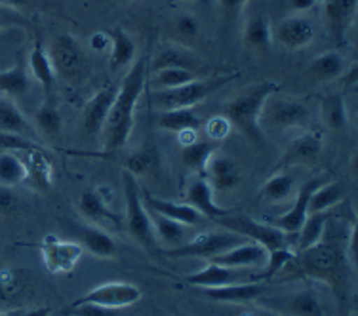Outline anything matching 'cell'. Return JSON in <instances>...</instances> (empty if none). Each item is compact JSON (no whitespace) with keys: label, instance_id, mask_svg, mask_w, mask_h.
Instances as JSON below:
<instances>
[{"label":"cell","instance_id":"db71d44e","mask_svg":"<svg viewBox=\"0 0 358 316\" xmlns=\"http://www.w3.org/2000/svg\"><path fill=\"white\" fill-rule=\"evenodd\" d=\"M318 0H288V6L296 12V14H305L313 8L317 6Z\"/></svg>","mask_w":358,"mask_h":316},{"label":"cell","instance_id":"ffe728a7","mask_svg":"<svg viewBox=\"0 0 358 316\" xmlns=\"http://www.w3.org/2000/svg\"><path fill=\"white\" fill-rule=\"evenodd\" d=\"M267 282H238L221 288H204L202 294L217 303H248L257 301L267 294Z\"/></svg>","mask_w":358,"mask_h":316},{"label":"cell","instance_id":"b9f144b4","mask_svg":"<svg viewBox=\"0 0 358 316\" xmlns=\"http://www.w3.org/2000/svg\"><path fill=\"white\" fill-rule=\"evenodd\" d=\"M27 178V168L23 158L14 151H2L0 152V187H12L21 185Z\"/></svg>","mask_w":358,"mask_h":316},{"label":"cell","instance_id":"1f68e13d","mask_svg":"<svg viewBox=\"0 0 358 316\" xmlns=\"http://www.w3.org/2000/svg\"><path fill=\"white\" fill-rule=\"evenodd\" d=\"M110 48H109V67L110 71H120L128 67L136 59L138 48L136 42L122 27H115L109 31Z\"/></svg>","mask_w":358,"mask_h":316},{"label":"cell","instance_id":"6f0895ef","mask_svg":"<svg viewBox=\"0 0 358 316\" xmlns=\"http://www.w3.org/2000/svg\"><path fill=\"white\" fill-rule=\"evenodd\" d=\"M248 316H284V315H278V313H275V310H268V309H257L255 313H252V315Z\"/></svg>","mask_w":358,"mask_h":316},{"label":"cell","instance_id":"74e56055","mask_svg":"<svg viewBox=\"0 0 358 316\" xmlns=\"http://www.w3.org/2000/svg\"><path fill=\"white\" fill-rule=\"evenodd\" d=\"M328 221H330V213H309L307 220L303 221L301 229L297 231V242H296V254L303 252L307 247L315 246L326 236V229H328Z\"/></svg>","mask_w":358,"mask_h":316},{"label":"cell","instance_id":"680465c9","mask_svg":"<svg viewBox=\"0 0 358 316\" xmlns=\"http://www.w3.org/2000/svg\"><path fill=\"white\" fill-rule=\"evenodd\" d=\"M117 4H122V6H126V4H131V2H136V0H115Z\"/></svg>","mask_w":358,"mask_h":316},{"label":"cell","instance_id":"8d00e7d4","mask_svg":"<svg viewBox=\"0 0 358 316\" xmlns=\"http://www.w3.org/2000/svg\"><path fill=\"white\" fill-rule=\"evenodd\" d=\"M215 151H217L215 141H199V139H194L191 143H185L181 147L179 157H181L183 166L189 168L191 172H194L196 175H204L208 160Z\"/></svg>","mask_w":358,"mask_h":316},{"label":"cell","instance_id":"3957f363","mask_svg":"<svg viewBox=\"0 0 358 316\" xmlns=\"http://www.w3.org/2000/svg\"><path fill=\"white\" fill-rule=\"evenodd\" d=\"M278 89H280V86L273 80L250 86L242 94L223 103V117L227 118L229 124L241 131L244 138L250 139L257 147H263L265 134H263L262 124H259L263 105Z\"/></svg>","mask_w":358,"mask_h":316},{"label":"cell","instance_id":"5bb4252c","mask_svg":"<svg viewBox=\"0 0 358 316\" xmlns=\"http://www.w3.org/2000/svg\"><path fill=\"white\" fill-rule=\"evenodd\" d=\"M315 36H317V29L313 25V21L301 14L284 17L273 29V41L292 52L307 48L310 42L315 41Z\"/></svg>","mask_w":358,"mask_h":316},{"label":"cell","instance_id":"4316f807","mask_svg":"<svg viewBox=\"0 0 358 316\" xmlns=\"http://www.w3.org/2000/svg\"><path fill=\"white\" fill-rule=\"evenodd\" d=\"M78 212L83 217L92 221V225L101 227V223H120L117 212H113L103 196V191H86L78 199Z\"/></svg>","mask_w":358,"mask_h":316},{"label":"cell","instance_id":"bcb514c9","mask_svg":"<svg viewBox=\"0 0 358 316\" xmlns=\"http://www.w3.org/2000/svg\"><path fill=\"white\" fill-rule=\"evenodd\" d=\"M41 145L33 141V139L23 138V136H15V134H4L0 131V152L2 151H14V152H25L31 149H38Z\"/></svg>","mask_w":358,"mask_h":316},{"label":"cell","instance_id":"4dcf8cb0","mask_svg":"<svg viewBox=\"0 0 358 316\" xmlns=\"http://www.w3.org/2000/svg\"><path fill=\"white\" fill-rule=\"evenodd\" d=\"M31 92V75L23 59H17L14 67L0 71V96L8 99L27 97Z\"/></svg>","mask_w":358,"mask_h":316},{"label":"cell","instance_id":"60d3db41","mask_svg":"<svg viewBox=\"0 0 358 316\" xmlns=\"http://www.w3.org/2000/svg\"><path fill=\"white\" fill-rule=\"evenodd\" d=\"M320 115H322L324 124L330 130H345L349 126V110H347V103H345L343 96L339 94H330L322 99L320 105Z\"/></svg>","mask_w":358,"mask_h":316},{"label":"cell","instance_id":"9f6ffc18","mask_svg":"<svg viewBox=\"0 0 358 316\" xmlns=\"http://www.w3.org/2000/svg\"><path fill=\"white\" fill-rule=\"evenodd\" d=\"M23 316H50V309L48 307H41V309H33L25 313Z\"/></svg>","mask_w":358,"mask_h":316},{"label":"cell","instance_id":"ac0fdd59","mask_svg":"<svg viewBox=\"0 0 358 316\" xmlns=\"http://www.w3.org/2000/svg\"><path fill=\"white\" fill-rule=\"evenodd\" d=\"M185 199V204L193 206L202 217H208V220H220V217H225V215H231V213H233V210L220 206V204L215 202L214 189L210 187V183H208L204 175H196V178L189 183Z\"/></svg>","mask_w":358,"mask_h":316},{"label":"cell","instance_id":"11a10c76","mask_svg":"<svg viewBox=\"0 0 358 316\" xmlns=\"http://www.w3.org/2000/svg\"><path fill=\"white\" fill-rule=\"evenodd\" d=\"M33 2H35V0H2V4L14 8V10H17V12H23L25 8L33 6Z\"/></svg>","mask_w":358,"mask_h":316},{"label":"cell","instance_id":"f5cc1de1","mask_svg":"<svg viewBox=\"0 0 358 316\" xmlns=\"http://www.w3.org/2000/svg\"><path fill=\"white\" fill-rule=\"evenodd\" d=\"M110 48V36L109 33H94L90 36V50L94 52H109Z\"/></svg>","mask_w":358,"mask_h":316},{"label":"cell","instance_id":"f35d334b","mask_svg":"<svg viewBox=\"0 0 358 316\" xmlns=\"http://www.w3.org/2000/svg\"><path fill=\"white\" fill-rule=\"evenodd\" d=\"M297 189V178L294 173L288 172H276L275 175L265 181L259 189L257 199L265 200V202H282L289 199L294 191Z\"/></svg>","mask_w":358,"mask_h":316},{"label":"cell","instance_id":"f6af8a7d","mask_svg":"<svg viewBox=\"0 0 358 316\" xmlns=\"http://www.w3.org/2000/svg\"><path fill=\"white\" fill-rule=\"evenodd\" d=\"M196 80V73L187 69H162L152 73L151 84L157 89H172L179 88L183 84H189Z\"/></svg>","mask_w":358,"mask_h":316},{"label":"cell","instance_id":"f546056e","mask_svg":"<svg viewBox=\"0 0 358 316\" xmlns=\"http://www.w3.org/2000/svg\"><path fill=\"white\" fill-rule=\"evenodd\" d=\"M29 71L31 75L35 76V80L41 84L44 96H54L55 88V73L54 67H52V62H50V55L44 48V44L41 42V38H36L35 44H33V50L29 54Z\"/></svg>","mask_w":358,"mask_h":316},{"label":"cell","instance_id":"d590c367","mask_svg":"<svg viewBox=\"0 0 358 316\" xmlns=\"http://www.w3.org/2000/svg\"><path fill=\"white\" fill-rule=\"evenodd\" d=\"M242 41L250 50L265 52L273 44V27L265 15L255 14L248 17L242 31Z\"/></svg>","mask_w":358,"mask_h":316},{"label":"cell","instance_id":"7a4b0ae2","mask_svg":"<svg viewBox=\"0 0 358 316\" xmlns=\"http://www.w3.org/2000/svg\"><path fill=\"white\" fill-rule=\"evenodd\" d=\"M347 246V244H345ZM345 246H341L334 238H326L296 254L292 265H296L297 273L303 278H313L326 284L338 297H343L345 282H347V254Z\"/></svg>","mask_w":358,"mask_h":316},{"label":"cell","instance_id":"4fadbf2b","mask_svg":"<svg viewBox=\"0 0 358 316\" xmlns=\"http://www.w3.org/2000/svg\"><path fill=\"white\" fill-rule=\"evenodd\" d=\"M324 147V138L320 131H303L294 138L284 149L282 157L276 164V172L289 166H313L317 164Z\"/></svg>","mask_w":358,"mask_h":316},{"label":"cell","instance_id":"484cf974","mask_svg":"<svg viewBox=\"0 0 358 316\" xmlns=\"http://www.w3.org/2000/svg\"><path fill=\"white\" fill-rule=\"evenodd\" d=\"M0 131L4 134H15L35 141L38 131L29 118L21 113V109L14 103V99L0 96Z\"/></svg>","mask_w":358,"mask_h":316},{"label":"cell","instance_id":"9a60e30c","mask_svg":"<svg viewBox=\"0 0 358 316\" xmlns=\"http://www.w3.org/2000/svg\"><path fill=\"white\" fill-rule=\"evenodd\" d=\"M204 178L210 183V187L214 189V193H231L241 185V166L225 152L215 151L208 160Z\"/></svg>","mask_w":358,"mask_h":316},{"label":"cell","instance_id":"d6a6232c","mask_svg":"<svg viewBox=\"0 0 358 316\" xmlns=\"http://www.w3.org/2000/svg\"><path fill=\"white\" fill-rule=\"evenodd\" d=\"M33 126L46 139H57L62 136L63 117L62 110L55 103L54 96H44V101L35 113V124Z\"/></svg>","mask_w":358,"mask_h":316},{"label":"cell","instance_id":"5b68a950","mask_svg":"<svg viewBox=\"0 0 358 316\" xmlns=\"http://www.w3.org/2000/svg\"><path fill=\"white\" fill-rule=\"evenodd\" d=\"M241 76V73L225 76H212V78H196L193 82L183 84L179 88L172 89H157L152 92V105L157 109L172 110V109H194L196 105L206 101L208 97L223 88L225 84L233 82Z\"/></svg>","mask_w":358,"mask_h":316},{"label":"cell","instance_id":"30bf717a","mask_svg":"<svg viewBox=\"0 0 358 316\" xmlns=\"http://www.w3.org/2000/svg\"><path fill=\"white\" fill-rule=\"evenodd\" d=\"M263 305L284 316H331L317 289L305 286L284 297L265 299Z\"/></svg>","mask_w":358,"mask_h":316},{"label":"cell","instance_id":"7dc6e473","mask_svg":"<svg viewBox=\"0 0 358 316\" xmlns=\"http://www.w3.org/2000/svg\"><path fill=\"white\" fill-rule=\"evenodd\" d=\"M63 316H118V310L99 307L94 303H73L69 309L63 310Z\"/></svg>","mask_w":358,"mask_h":316},{"label":"cell","instance_id":"681fc988","mask_svg":"<svg viewBox=\"0 0 358 316\" xmlns=\"http://www.w3.org/2000/svg\"><path fill=\"white\" fill-rule=\"evenodd\" d=\"M206 131L208 138L212 139V141H221V139H225L229 136L231 124H229V120L225 117H214L212 120H208Z\"/></svg>","mask_w":358,"mask_h":316},{"label":"cell","instance_id":"f1b7e54d","mask_svg":"<svg viewBox=\"0 0 358 316\" xmlns=\"http://www.w3.org/2000/svg\"><path fill=\"white\" fill-rule=\"evenodd\" d=\"M307 73L317 82H331V80H338L347 73V59L338 50L324 52L309 63Z\"/></svg>","mask_w":358,"mask_h":316},{"label":"cell","instance_id":"d6986e66","mask_svg":"<svg viewBox=\"0 0 358 316\" xmlns=\"http://www.w3.org/2000/svg\"><path fill=\"white\" fill-rule=\"evenodd\" d=\"M185 280L187 284L200 289L221 288V286H229V284L246 282V273H244V268L223 267V265H217L214 261H208L200 271L185 276Z\"/></svg>","mask_w":358,"mask_h":316},{"label":"cell","instance_id":"6da1fadb","mask_svg":"<svg viewBox=\"0 0 358 316\" xmlns=\"http://www.w3.org/2000/svg\"><path fill=\"white\" fill-rule=\"evenodd\" d=\"M147 84V59L139 57L131 63L130 71L126 73L122 86L117 92V99L110 107L109 117L105 122L103 138L105 152H117L130 141L134 124H136V109L139 97L143 94Z\"/></svg>","mask_w":358,"mask_h":316},{"label":"cell","instance_id":"7bdbcfd3","mask_svg":"<svg viewBox=\"0 0 358 316\" xmlns=\"http://www.w3.org/2000/svg\"><path fill=\"white\" fill-rule=\"evenodd\" d=\"M345 191L341 183H322L315 193L310 194L309 200V213H322L330 212L331 208H336L343 200Z\"/></svg>","mask_w":358,"mask_h":316},{"label":"cell","instance_id":"52a82bcc","mask_svg":"<svg viewBox=\"0 0 358 316\" xmlns=\"http://www.w3.org/2000/svg\"><path fill=\"white\" fill-rule=\"evenodd\" d=\"M122 183H124L126 227L130 231L131 238L138 242V244H141L145 250H155V247L159 246V242H157L155 233H152L151 217H149V210L145 208L143 199H141L138 179L124 170V173H122Z\"/></svg>","mask_w":358,"mask_h":316},{"label":"cell","instance_id":"44dd1931","mask_svg":"<svg viewBox=\"0 0 358 316\" xmlns=\"http://www.w3.org/2000/svg\"><path fill=\"white\" fill-rule=\"evenodd\" d=\"M267 257L268 252L262 246V244L248 240L244 242V244H241V246L229 250L225 254L217 255V257L210 259V261L231 268H263L265 267V263H267Z\"/></svg>","mask_w":358,"mask_h":316},{"label":"cell","instance_id":"ee69618b","mask_svg":"<svg viewBox=\"0 0 358 316\" xmlns=\"http://www.w3.org/2000/svg\"><path fill=\"white\" fill-rule=\"evenodd\" d=\"M173 35L178 38V44L191 48L200 35V23L196 15L189 14V12L178 14V17L173 20Z\"/></svg>","mask_w":358,"mask_h":316},{"label":"cell","instance_id":"e575fe53","mask_svg":"<svg viewBox=\"0 0 358 316\" xmlns=\"http://www.w3.org/2000/svg\"><path fill=\"white\" fill-rule=\"evenodd\" d=\"M149 217H151L152 233H155L157 242L164 244V247H178L185 244V225H181L178 221L168 220L164 215H160V213L157 212H151V210H149Z\"/></svg>","mask_w":358,"mask_h":316},{"label":"cell","instance_id":"f907efd6","mask_svg":"<svg viewBox=\"0 0 358 316\" xmlns=\"http://www.w3.org/2000/svg\"><path fill=\"white\" fill-rule=\"evenodd\" d=\"M246 2L248 0H220L221 15L227 21H234L241 15V12L246 6Z\"/></svg>","mask_w":358,"mask_h":316},{"label":"cell","instance_id":"8fae6325","mask_svg":"<svg viewBox=\"0 0 358 316\" xmlns=\"http://www.w3.org/2000/svg\"><path fill=\"white\" fill-rule=\"evenodd\" d=\"M84 254V247L78 242L59 240L55 236H46L42 240L41 255L44 267L52 275H67L73 273Z\"/></svg>","mask_w":358,"mask_h":316},{"label":"cell","instance_id":"ab89813d","mask_svg":"<svg viewBox=\"0 0 358 316\" xmlns=\"http://www.w3.org/2000/svg\"><path fill=\"white\" fill-rule=\"evenodd\" d=\"M159 128L164 131H172V134H183V131L196 130L200 128V117L194 113V109H172L162 110L159 117Z\"/></svg>","mask_w":358,"mask_h":316},{"label":"cell","instance_id":"9c48e42d","mask_svg":"<svg viewBox=\"0 0 358 316\" xmlns=\"http://www.w3.org/2000/svg\"><path fill=\"white\" fill-rule=\"evenodd\" d=\"M217 223L227 231L242 234L244 238L262 244L267 252L280 250V247H294L292 246V234L282 233L280 229L273 227L268 223L255 221L252 217H246V215H234V217L225 215V217H220Z\"/></svg>","mask_w":358,"mask_h":316},{"label":"cell","instance_id":"ba28073f","mask_svg":"<svg viewBox=\"0 0 358 316\" xmlns=\"http://www.w3.org/2000/svg\"><path fill=\"white\" fill-rule=\"evenodd\" d=\"M310 120V110L303 101L289 99V97H276V94L268 97L263 105L259 124L268 126L273 130H296L305 128Z\"/></svg>","mask_w":358,"mask_h":316},{"label":"cell","instance_id":"cb8c5ba5","mask_svg":"<svg viewBox=\"0 0 358 316\" xmlns=\"http://www.w3.org/2000/svg\"><path fill=\"white\" fill-rule=\"evenodd\" d=\"M25 168H27V178L23 183H27L31 189L35 191H42L46 193L52 189V183H54V166H52V160L46 157V152L42 151V147L38 149H31V151H25Z\"/></svg>","mask_w":358,"mask_h":316},{"label":"cell","instance_id":"e0dca14e","mask_svg":"<svg viewBox=\"0 0 358 316\" xmlns=\"http://www.w3.org/2000/svg\"><path fill=\"white\" fill-rule=\"evenodd\" d=\"M322 183V179H309L307 183H303V185L299 187V191H297V199L294 202V206L289 208V212H286L284 215H278V217H271V221H267L268 225L280 229L282 233L292 234V236L297 234V231L301 229L303 221L309 215L307 208H309L310 194L315 193Z\"/></svg>","mask_w":358,"mask_h":316},{"label":"cell","instance_id":"277c9868","mask_svg":"<svg viewBox=\"0 0 358 316\" xmlns=\"http://www.w3.org/2000/svg\"><path fill=\"white\" fill-rule=\"evenodd\" d=\"M50 62L54 67L55 78H59L69 86H80L88 80L92 65L83 44L73 35H57L50 41L46 48Z\"/></svg>","mask_w":358,"mask_h":316},{"label":"cell","instance_id":"7c38bea8","mask_svg":"<svg viewBox=\"0 0 358 316\" xmlns=\"http://www.w3.org/2000/svg\"><path fill=\"white\" fill-rule=\"evenodd\" d=\"M141 297H143V294L136 284L107 282V284H101V286L88 292L80 299H76L75 303H94V305H99V307L120 310L141 301Z\"/></svg>","mask_w":358,"mask_h":316},{"label":"cell","instance_id":"91938a15","mask_svg":"<svg viewBox=\"0 0 358 316\" xmlns=\"http://www.w3.org/2000/svg\"><path fill=\"white\" fill-rule=\"evenodd\" d=\"M179 2H194V0H179Z\"/></svg>","mask_w":358,"mask_h":316},{"label":"cell","instance_id":"603a6c76","mask_svg":"<svg viewBox=\"0 0 358 316\" xmlns=\"http://www.w3.org/2000/svg\"><path fill=\"white\" fill-rule=\"evenodd\" d=\"M75 231L78 240H80L78 244L84 250H88L92 255H96L99 259H113V257L118 255L117 240L103 227H97V225H76Z\"/></svg>","mask_w":358,"mask_h":316},{"label":"cell","instance_id":"2e32d148","mask_svg":"<svg viewBox=\"0 0 358 316\" xmlns=\"http://www.w3.org/2000/svg\"><path fill=\"white\" fill-rule=\"evenodd\" d=\"M118 89L115 86H105L97 92L96 96L84 105L83 110V130L88 138H97L103 134L105 122L109 117L110 107L117 99Z\"/></svg>","mask_w":358,"mask_h":316},{"label":"cell","instance_id":"83f0119b","mask_svg":"<svg viewBox=\"0 0 358 316\" xmlns=\"http://www.w3.org/2000/svg\"><path fill=\"white\" fill-rule=\"evenodd\" d=\"M199 67V59L191 54V50L181 46L178 42L166 44L164 48H160L157 57L151 63V73L162 69H187L193 71Z\"/></svg>","mask_w":358,"mask_h":316},{"label":"cell","instance_id":"c3c4849f","mask_svg":"<svg viewBox=\"0 0 358 316\" xmlns=\"http://www.w3.org/2000/svg\"><path fill=\"white\" fill-rule=\"evenodd\" d=\"M8 27H27V17L23 12H17L14 8L6 6L0 2V29Z\"/></svg>","mask_w":358,"mask_h":316},{"label":"cell","instance_id":"94428289","mask_svg":"<svg viewBox=\"0 0 358 316\" xmlns=\"http://www.w3.org/2000/svg\"><path fill=\"white\" fill-rule=\"evenodd\" d=\"M0 316H10V315H0Z\"/></svg>","mask_w":358,"mask_h":316},{"label":"cell","instance_id":"836d02e7","mask_svg":"<svg viewBox=\"0 0 358 316\" xmlns=\"http://www.w3.org/2000/svg\"><path fill=\"white\" fill-rule=\"evenodd\" d=\"M160 164H162V157L157 147L147 145L141 147L138 151L130 152L128 157L122 158V166H124L126 172H130L134 178L138 175H152V173H159Z\"/></svg>","mask_w":358,"mask_h":316},{"label":"cell","instance_id":"d4e9b609","mask_svg":"<svg viewBox=\"0 0 358 316\" xmlns=\"http://www.w3.org/2000/svg\"><path fill=\"white\" fill-rule=\"evenodd\" d=\"M328 27L338 48L347 46V29L357 12V0H328L326 4Z\"/></svg>","mask_w":358,"mask_h":316},{"label":"cell","instance_id":"7402d4cb","mask_svg":"<svg viewBox=\"0 0 358 316\" xmlns=\"http://www.w3.org/2000/svg\"><path fill=\"white\" fill-rule=\"evenodd\" d=\"M141 199H143V204L147 210L160 213V215H164L168 220L178 221V223L185 225V227H194V225H200L204 221V217L193 206H189V204L160 199V196H155L151 193H145Z\"/></svg>","mask_w":358,"mask_h":316},{"label":"cell","instance_id":"816d5d0a","mask_svg":"<svg viewBox=\"0 0 358 316\" xmlns=\"http://www.w3.org/2000/svg\"><path fill=\"white\" fill-rule=\"evenodd\" d=\"M20 200L8 187H0V215H12L17 210Z\"/></svg>","mask_w":358,"mask_h":316},{"label":"cell","instance_id":"8992f818","mask_svg":"<svg viewBox=\"0 0 358 316\" xmlns=\"http://www.w3.org/2000/svg\"><path fill=\"white\" fill-rule=\"evenodd\" d=\"M248 238H244L242 234H236L233 231H210V233H200L194 236L193 240H187L183 246L178 247H164L162 254L172 259H183V257H200V259H214L217 255L225 254L233 247L241 246Z\"/></svg>","mask_w":358,"mask_h":316}]
</instances>
